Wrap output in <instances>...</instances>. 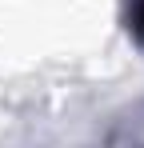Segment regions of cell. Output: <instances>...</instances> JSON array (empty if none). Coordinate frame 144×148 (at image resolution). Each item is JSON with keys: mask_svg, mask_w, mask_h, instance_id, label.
<instances>
[{"mask_svg": "<svg viewBox=\"0 0 144 148\" xmlns=\"http://www.w3.org/2000/svg\"><path fill=\"white\" fill-rule=\"evenodd\" d=\"M128 28H132V36L144 44V0H132V4H128Z\"/></svg>", "mask_w": 144, "mask_h": 148, "instance_id": "1", "label": "cell"}]
</instances>
